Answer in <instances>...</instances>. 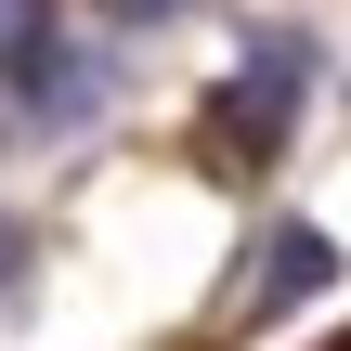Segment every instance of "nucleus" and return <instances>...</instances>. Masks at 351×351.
Returning <instances> with one entry per match:
<instances>
[{
	"instance_id": "f257e3e1",
	"label": "nucleus",
	"mask_w": 351,
	"mask_h": 351,
	"mask_svg": "<svg viewBox=\"0 0 351 351\" xmlns=\"http://www.w3.org/2000/svg\"><path fill=\"white\" fill-rule=\"evenodd\" d=\"M300 91H313V39H300V26H274V39H247V65L221 78L208 130H221L234 156H274V143H287V117H300Z\"/></svg>"
},
{
	"instance_id": "f03ea898",
	"label": "nucleus",
	"mask_w": 351,
	"mask_h": 351,
	"mask_svg": "<svg viewBox=\"0 0 351 351\" xmlns=\"http://www.w3.org/2000/svg\"><path fill=\"white\" fill-rule=\"evenodd\" d=\"M326 274H339V234H326V221H274V234L247 247V287L221 300V326H274V313H300Z\"/></svg>"
},
{
	"instance_id": "7ed1b4c3",
	"label": "nucleus",
	"mask_w": 351,
	"mask_h": 351,
	"mask_svg": "<svg viewBox=\"0 0 351 351\" xmlns=\"http://www.w3.org/2000/svg\"><path fill=\"white\" fill-rule=\"evenodd\" d=\"M13 91H26L39 117H91V104H104V52H91L78 26H52V39L13 65Z\"/></svg>"
},
{
	"instance_id": "20e7f679",
	"label": "nucleus",
	"mask_w": 351,
	"mask_h": 351,
	"mask_svg": "<svg viewBox=\"0 0 351 351\" xmlns=\"http://www.w3.org/2000/svg\"><path fill=\"white\" fill-rule=\"evenodd\" d=\"M39 39H52V0H0V78H13Z\"/></svg>"
},
{
	"instance_id": "39448f33",
	"label": "nucleus",
	"mask_w": 351,
	"mask_h": 351,
	"mask_svg": "<svg viewBox=\"0 0 351 351\" xmlns=\"http://www.w3.org/2000/svg\"><path fill=\"white\" fill-rule=\"evenodd\" d=\"M104 13H117V26H156V13H182V0H104Z\"/></svg>"
}]
</instances>
